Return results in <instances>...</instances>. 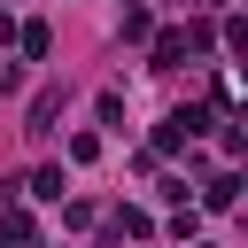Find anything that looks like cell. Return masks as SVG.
<instances>
[{
    "label": "cell",
    "instance_id": "6da1fadb",
    "mask_svg": "<svg viewBox=\"0 0 248 248\" xmlns=\"http://www.w3.org/2000/svg\"><path fill=\"white\" fill-rule=\"evenodd\" d=\"M62 101H70V93H62V85H46V93L31 101V124H23V132H54V116H62Z\"/></svg>",
    "mask_w": 248,
    "mask_h": 248
},
{
    "label": "cell",
    "instance_id": "5b68a950",
    "mask_svg": "<svg viewBox=\"0 0 248 248\" xmlns=\"http://www.w3.org/2000/svg\"><path fill=\"white\" fill-rule=\"evenodd\" d=\"M194 8H225V0H194Z\"/></svg>",
    "mask_w": 248,
    "mask_h": 248
},
{
    "label": "cell",
    "instance_id": "7a4b0ae2",
    "mask_svg": "<svg viewBox=\"0 0 248 248\" xmlns=\"http://www.w3.org/2000/svg\"><path fill=\"white\" fill-rule=\"evenodd\" d=\"M178 54H186V31H155V70H178Z\"/></svg>",
    "mask_w": 248,
    "mask_h": 248
},
{
    "label": "cell",
    "instance_id": "3957f363",
    "mask_svg": "<svg viewBox=\"0 0 248 248\" xmlns=\"http://www.w3.org/2000/svg\"><path fill=\"white\" fill-rule=\"evenodd\" d=\"M202 202H209V209H232V202H240V178H232V170H217V178H209V194H202Z\"/></svg>",
    "mask_w": 248,
    "mask_h": 248
},
{
    "label": "cell",
    "instance_id": "277c9868",
    "mask_svg": "<svg viewBox=\"0 0 248 248\" xmlns=\"http://www.w3.org/2000/svg\"><path fill=\"white\" fill-rule=\"evenodd\" d=\"M31 194H39V202H62V170H54V163H46V170H31Z\"/></svg>",
    "mask_w": 248,
    "mask_h": 248
}]
</instances>
